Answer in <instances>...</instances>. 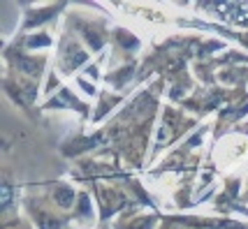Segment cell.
Wrapping results in <instances>:
<instances>
[{
	"mask_svg": "<svg viewBox=\"0 0 248 229\" xmlns=\"http://www.w3.org/2000/svg\"><path fill=\"white\" fill-rule=\"evenodd\" d=\"M86 211H88V197L84 195L81 197V213H86Z\"/></svg>",
	"mask_w": 248,
	"mask_h": 229,
	"instance_id": "6",
	"label": "cell"
},
{
	"mask_svg": "<svg viewBox=\"0 0 248 229\" xmlns=\"http://www.w3.org/2000/svg\"><path fill=\"white\" fill-rule=\"evenodd\" d=\"M70 51H72V56L67 54V58H65V70H75L79 63H84V60H86V54H84L81 49H77V46H70Z\"/></svg>",
	"mask_w": 248,
	"mask_h": 229,
	"instance_id": "2",
	"label": "cell"
},
{
	"mask_svg": "<svg viewBox=\"0 0 248 229\" xmlns=\"http://www.w3.org/2000/svg\"><path fill=\"white\" fill-rule=\"evenodd\" d=\"M42 229H58V222L49 215H42Z\"/></svg>",
	"mask_w": 248,
	"mask_h": 229,
	"instance_id": "4",
	"label": "cell"
},
{
	"mask_svg": "<svg viewBox=\"0 0 248 229\" xmlns=\"http://www.w3.org/2000/svg\"><path fill=\"white\" fill-rule=\"evenodd\" d=\"M46 44H49V40L44 35H40V40H28V46H46Z\"/></svg>",
	"mask_w": 248,
	"mask_h": 229,
	"instance_id": "5",
	"label": "cell"
},
{
	"mask_svg": "<svg viewBox=\"0 0 248 229\" xmlns=\"http://www.w3.org/2000/svg\"><path fill=\"white\" fill-rule=\"evenodd\" d=\"M54 199L63 208H67V206H72V199H75V195H72V190H70V187L61 186V187H56V190H54Z\"/></svg>",
	"mask_w": 248,
	"mask_h": 229,
	"instance_id": "1",
	"label": "cell"
},
{
	"mask_svg": "<svg viewBox=\"0 0 248 229\" xmlns=\"http://www.w3.org/2000/svg\"><path fill=\"white\" fill-rule=\"evenodd\" d=\"M10 201H12V197H10V186H7V183H2V208L10 206Z\"/></svg>",
	"mask_w": 248,
	"mask_h": 229,
	"instance_id": "3",
	"label": "cell"
}]
</instances>
